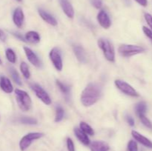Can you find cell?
I'll return each instance as SVG.
<instances>
[{"instance_id": "obj_39", "label": "cell", "mask_w": 152, "mask_h": 151, "mask_svg": "<svg viewBox=\"0 0 152 151\" xmlns=\"http://www.w3.org/2000/svg\"><path fill=\"white\" fill-rule=\"evenodd\" d=\"M16 1H19V2H21V1H22V0H16Z\"/></svg>"}, {"instance_id": "obj_6", "label": "cell", "mask_w": 152, "mask_h": 151, "mask_svg": "<svg viewBox=\"0 0 152 151\" xmlns=\"http://www.w3.org/2000/svg\"><path fill=\"white\" fill-rule=\"evenodd\" d=\"M114 84H115V86L117 87V89L120 90L124 94L132 96V97H138L139 96V93L137 92V90L126 81L120 79H116L114 81Z\"/></svg>"}, {"instance_id": "obj_11", "label": "cell", "mask_w": 152, "mask_h": 151, "mask_svg": "<svg viewBox=\"0 0 152 151\" xmlns=\"http://www.w3.org/2000/svg\"><path fill=\"white\" fill-rule=\"evenodd\" d=\"M25 15L21 7H16L13 13V22L17 28H21L23 25Z\"/></svg>"}, {"instance_id": "obj_9", "label": "cell", "mask_w": 152, "mask_h": 151, "mask_svg": "<svg viewBox=\"0 0 152 151\" xmlns=\"http://www.w3.org/2000/svg\"><path fill=\"white\" fill-rule=\"evenodd\" d=\"M99 25L104 29H108L111 25V21L108 13L104 10H99L96 16Z\"/></svg>"}, {"instance_id": "obj_1", "label": "cell", "mask_w": 152, "mask_h": 151, "mask_svg": "<svg viewBox=\"0 0 152 151\" xmlns=\"http://www.w3.org/2000/svg\"><path fill=\"white\" fill-rule=\"evenodd\" d=\"M102 90L96 83H89L82 92L80 100L85 107H91L98 102Z\"/></svg>"}, {"instance_id": "obj_16", "label": "cell", "mask_w": 152, "mask_h": 151, "mask_svg": "<svg viewBox=\"0 0 152 151\" xmlns=\"http://www.w3.org/2000/svg\"><path fill=\"white\" fill-rule=\"evenodd\" d=\"M0 87L6 93H11L13 91V87L11 81L5 76L0 77Z\"/></svg>"}, {"instance_id": "obj_29", "label": "cell", "mask_w": 152, "mask_h": 151, "mask_svg": "<svg viewBox=\"0 0 152 151\" xmlns=\"http://www.w3.org/2000/svg\"><path fill=\"white\" fill-rule=\"evenodd\" d=\"M127 148L129 151H138L137 144L134 140L129 141V143H128Z\"/></svg>"}, {"instance_id": "obj_24", "label": "cell", "mask_w": 152, "mask_h": 151, "mask_svg": "<svg viewBox=\"0 0 152 151\" xmlns=\"http://www.w3.org/2000/svg\"><path fill=\"white\" fill-rule=\"evenodd\" d=\"M10 73L11 75L12 78L14 81V82L16 83L18 85H22V81H21L20 77H19V73L16 71V70L13 68H10Z\"/></svg>"}, {"instance_id": "obj_7", "label": "cell", "mask_w": 152, "mask_h": 151, "mask_svg": "<svg viewBox=\"0 0 152 151\" xmlns=\"http://www.w3.org/2000/svg\"><path fill=\"white\" fill-rule=\"evenodd\" d=\"M30 86H31V88L32 89L33 91L35 93L37 98L40 99L45 105H50L51 104V99H50L48 93L39 84H37V83H32V84H30Z\"/></svg>"}, {"instance_id": "obj_8", "label": "cell", "mask_w": 152, "mask_h": 151, "mask_svg": "<svg viewBox=\"0 0 152 151\" xmlns=\"http://www.w3.org/2000/svg\"><path fill=\"white\" fill-rule=\"evenodd\" d=\"M49 58L50 62H52L54 68L58 71H61L63 68V62H62V56H61L60 50L57 47H53L49 53Z\"/></svg>"}, {"instance_id": "obj_25", "label": "cell", "mask_w": 152, "mask_h": 151, "mask_svg": "<svg viewBox=\"0 0 152 151\" xmlns=\"http://www.w3.org/2000/svg\"><path fill=\"white\" fill-rule=\"evenodd\" d=\"M65 111L61 106H57L56 107V115H55V121L59 122L62 121L64 118Z\"/></svg>"}, {"instance_id": "obj_18", "label": "cell", "mask_w": 152, "mask_h": 151, "mask_svg": "<svg viewBox=\"0 0 152 151\" xmlns=\"http://www.w3.org/2000/svg\"><path fill=\"white\" fill-rule=\"evenodd\" d=\"M25 39L26 42L32 43V44H37L40 41V36L37 31L31 30L25 33Z\"/></svg>"}, {"instance_id": "obj_2", "label": "cell", "mask_w": 152, "mask_h": 151, "mask_svg": "<svg viewBox=\"0 0 152 151\" xmlns=\"http://www.w3.org/2000/svg\"><path fill=\"white\" fill-rule=\"evenodd\" d=\"M15 95H16V102H17L18 106L20 108L21 110L24 111V112L29 111L32 106V101H31L28 93L25 90L16 89Z\"/></svg>"}, {"instance_id": "obj_37", "label": "cell", "mask_w": 152, "mask_h": 151, "mask_svg": "<svg viewBox=\"0 0 152 151\" xmlns=\"http://www.w3.org/2000/svg\"><path fill=\"white\" fill-rule=\"evenodd\" d=\"M6 38H7V36H6V34L4 33V32L2 30L0 29V40H1V41H5Z\"/></svg>"}, {"instance_id": "obj_21", "label": "cell", "mask_w": 152, "mask_h": 151, "mask_svg": "<svg viewBox=\"0 0 152 151\" xmlns=\"http://www.w3.org/2000/svg\"><path fill=\"white\" fill-rule=\"evenodd\" d=\"M19 68H20V71L22 73V76H24V78H25L26 79L31 78V72H30L29 68H28V65L26 62H21Z\"/></svg>"}, {"instance_id": "obj_36", "label": "cell", "mask_w": 152, "mask_h": 151, "mask_svg": "<svg viewBox=\"0 0 152 151\" xmlns=\"http://www.w3.org/2000/svg\"><path fill=\"white\" fill-rule=\"evenodd\" d=\"M135 1L138 3L140 5L142 6V7H146L148 4V0H134Z\"/></svg>"}, {"instance_id": "obj_32", "label": "cell", "mask_w": 152, "mask_h": 151, "mask_svg": "<svg viewBox=\"0 0 152 151\" xmlns=\"http://www.w3.org/2000/svg\"><path fill=\"white\" fill-rule=\"evenodd\" d=\"M142 31H143V33H145V35L146 36L148 37L150 40H151V41L152 42V31L151 30H150L149 28H147V27L143 26L142 27Z\"/></svg>"}, {"instance_id": "obj_20", "label": "cell", "mask_w": 152, "mask_h": 151, "mask_svg": "<svg viewBox=\"0 0 152 151\" xmlns=\"http://www.w3.org/2000/svg\"><path fill=\"white\" fill-rule=\"evenodd\" d=\"M80 129L82 131L84 132L86 134H87L88 136H93L94 134V131L92 129V127L88 124L85 122V121H81L80 122Z\"/></svg>"}, {"instance_id": "obj_14", "label": "cell", "mask_w": 152, "mask_h": 151, "mask_svg": "<svg viewBox=\"0 0 152 151\" xmlns=\"http://www.w3.org/2000/svg\"><path fill=\"white\" fill-rule=\"evenodd\" d=\"M74 55L77 57V60L80 63H86L87 62V54L86 53V50L82 46L80 45H74L73 47Z\"/></svg>"}, {"instance_id": "obj_5", "label": "cell", "mask_w": 152, "mask_h": 151, "mask_svg": "<svg viewBox=\"0 0 152 151\" xmlns=\"http://www.w3.org/2000/svg\"><path fill=\"white\" fill-rule=\"evenodd\" d=\"M43 136H44V133H38V132L29 133L24 136L19 142V148H20L21 151H25L31 146V143L34 141L40 139Z\"/></svg>"}, {"instance_id": "obj_17", "label": "cell", "mask_w": 152, "mask_h": 151, "mask_svg": "<svg viewBox=\"0 0 152 151\" xmlns=\"http://www.w3.org/2000/svg\"><path fill=\"white\" fill-rule=\"evenodd\" d=\"M91 151H108L109 145L102 141H95L92 142L90 146Z\"/></svg>"}, {"instance_id": "obj_27", "label": "cell", "mask_w": 152, "mask_h": 151, "mask_svg": "<svg viewBox=\"0 0 152 151\" xmlns=\"http://www.w3.org/2000/svg\"><path fill=\"white\" fill-rule=\"evenodd\" d=\"M56 85L58 86V87L59 88V90L62 91V93H63L64 94L68 95L71 92V87L69 86L66 85L65 84L62 83V81H60L59 80H56Z\"/></svg>"}, {"instance_id": "obj_30", "label": "cell", "mask_w": 152, "mask_h": 151, "mask_svg": "<svg viewBox=\"0 0 152 151\" xmlns=\"http://www.w3.org/2000/svg\"><path fill=\"white\" fill-rule=\"evenodd\" d=\"M67 148H68V151H75V147H74V142L71 138H68L67 139Z\"/></svg>"}, {"instance_id": "obj_28", "label": "cell", "mask_w": 152, "mask_h": 151, "mask_svg": "<svg viewBox=\"0 0 152 151\" xmlns=\"http://www.w3.org/2000/svg\"><path fill=\"white\" fill-rule=\"evenodd\" d=\"M139 116L140 120L141 121V122L142 123L143 125H145V127H148L149 129H152V123L151 121L145 116V114H140V115H138Z\"/></svg>"}, {"instance_id": "obj_35", "label": "cell", "mask_w": 152, "mask_h": 151, "mask_svg": "<svg viewBox=\"0 0 152 151\" xmlns=\"http://www.w3.org/2000/svg\"><path fill=\"white\" fill-rule=\"evenodd\" d=\"M126 121H127L128 124H129L130 126H132V127L134 126V123H135L134 119L132 116H130V115H128V116L126 117Z\"/></svg>"}, {"instance_id": "obj_13", "label": "cell", "mask_w": 152, "mask_h": 151, "mask_svg": "<svg viewBox=\"0 0 152 151\" xmlns=\"http://www.w3.org/2000/svg\"><path fill=\"white\" fill-rule=\"evenodd\" d=\"M132 135L133 136L134 139L138 142L139 143H140L141 144L145 146V147L150 148L152 149V142L150 139H148V138H146L145 136H142V134H140V133H138L137 131H135V130H132Z\"/></svg>"}, {"instance_id": "obj_3", "label": "cell", "mask_w": 152, "mask_h": 151, "mask_svg": "<svg viewBox=\"0 0 152 151\" xmlns=\"http://www.w3.org/2000/svg\"><path fill=\"white\" fill-rule=\"evenodd\" d=\"M98 46L102 50L105 59L110 62H115V51L113 44L108 40L105 38H99L97 41Z\"/></svg>"}, {"instance_id": "obj_15", "label": "cell", "mask_w": 152, "mask_h": 151, "mask_svg": "<svg viewBox=\"0 0 152 151\" xmlns=\"http://www.w3.org/2000/svg\"><path fill=\"white\" fill-rule=\"evenodd\" d=\"M38 13L39 15L40 16V17H41L45 22H47L48 24L52 25V26H56V25H57V21H56V19H55L51 14L48 13L47 11L42 10V9H38Z\"/></svg>"}, {"instance_id": "obj_33", "label": "cell", "mask_w": 152, "mask_h": 151, "mask_svg": "<svg viewBox=\"0 0 152 151\" xmlns=\"http://www.w3.org/2000/svg\"><path fill=\"white\" fill-rule=\"evenodd\" d=\"M144 17H145V21H146L147 24L148 25V26L151 28V30L152 31V16L150 13H145V15H144Z\"/></svg>"}, {"instance_id": "obj_26", "label": "cell", "mask_w": 152, "mask_h": 151, "mask_svg": "<svg viewBox=\"0 0 152 151\" xmlns=\"http://www.w3.org/2000/svg\"><path fill=\"white\" fill-rule=\"evenodd\" d=\"M135 110H136V113L138 115H140V114H145L147 110V105L144 102H139L137 105L135 107Z\"/></svg>"}, {"instance_id": "obj_23", "label": "cell", "mask_w": 152, "mask_h": 151, "mask_svg": "<svg viewBox=\"0 0 152 151\" xmlns=\"http://www.w3.org/2000/svg\"><path fill=\"white\" fill-rule=\"evenodd\" d=\"M19 122L22 123L23 124H28V125H34V124H37V119L35 118H33V117H22V118L19 119Z\"/></svg>"}, {"instance_id": "obj_38", "label": "cell", "mask_w": 152, "mask_h": 151, "mask_svg": "<svg viewBox=\"0 0 152 151\" xmlns=\"http://www.w3.org/2000/svg\"><path fill=\"white\" fill-rule=\"evenodd\" d=\"M1 64H2V62H1V58H0V65H1Z\"/></svg>"}, {"instance_id": "obj_10", "label": "cell", "mask_w": 152, "mask_h": 151, "mask_svg": "<svg viewBox=\"0 0 152 151\" xmlns=\"http://www.w3.org/2000/svg\"><path fill=\"white\" fill-rule=\"evenodd\" d=\"M24 52L26 55L27 59L31 62V64H32L36 68H40L42 66L41 61L39 60L37 55L31 48L28 47H24Z\"/></svg>"}, {"instance_id": "obj_31", "label": "cell", "mask_w": 152, "mask_h": 151, "mask_svg": "<svg viewBox=\"0 0 152 151\" xmlns=\"http://www.w3.org/2000/svg\"><path fill=\"white\" fill-rule=\"evenodd\" d=\"M91 3L96 9H100L102 6V0H91Z\"/></svg>"}, {"instance_id": "obj_34", "label": "cell", "mask_w": 152, "mask_h": 151, "mask_svg": "<svg viewBox=\"0 0 152 151\" xmlns=\"http://www.w3.org/2000/svg\"><path fill=\"white\" fill-rule=\"evenodd\" d=\"M12 34H13V36H14L16 38H17L18 39H19L20 41H25V42H26V41H25V37L22 36V34H21L19 32H12Z\"/></svg>"}, {"instance_id": "obj_22", "label": "cell", "mask_w": 152, "mask_h": 151, "mask_svg": "<svg viewBox=\"0 0 152 151\" xmlns=\"http://www.w3.org/2000/svg\"><path fill=\"white\" fill-rule=\"evenodd\" d=\"M5 56L7 61L11 64H15L16 62V56L15 52L11 48H7L5 50Z\"/></svg>"}, {"instance_id": "obj_19", "label": "cell", "mask_w": 152, "mask_h": 151, "mask_svg": "<svg viewBox=\"0 0 152 151\" xmlns=\"http://www.w3.org/2000/svg\"><path fill=\"white\" fill-rule=\"evenodd\" d=\"M74 132L76 137L78 139V140L80 141L82 144H83L86 145V146H88V145L90 144L91 142L88 135L86 134L84 132L82 131L80 128H75Z\"/></svg>"}, {"instance_id": "obj_4", "label": "cell", "mask_w": 152, "mask_h": 151, "mask_svg": "<svg viewBox=\"0 0 152 151\" xmlns=\"http://www.w3.org/2000/svg\"><path fill=\"white\" fill-rule=\"evenodd\" d=\"M118 51L123 57L127 58L143 53L145 49L140 46L134 45V44H123L119 47Z\"/></svg>"}, {"instance_id": "obj_12", "label": "cell", "mask_w": 152, "mask_h": 151, "mask_svg": "<svg viewBox=\"0 0 152 151\" xmlns=\"http://www.w3.org/2000/svg\"><path fill=\"white\" fill-rule=\"evenodd\" d=\"M59 1L64 13L68 18L73 19L74 16V10L71 3L68 0H59Z\"/></svg>"}]
</instances>
